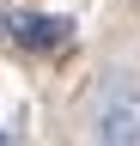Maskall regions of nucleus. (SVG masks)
<instances>
[{
    "mask_svg": "<svg viewBox=\"0 0 140 146\" xmlns=\"http://www.w3.org/2000/svg\"><path fill=\"white\" fill-rule=\"evenodd\" d=\"M0 31H6L12 43H25V49H61L73 25H67V18H49V12H6Z\"/></svg>",
    "mask_w": 140,
    "mask_h": 146,
    "instance_id": "1",
    "label": "nucleus"
},
{
    "mask_svg": "<svg viewBox=\"0 0 140 146\" xmlns=\"http://www.w3.org/2000/svg\"><path fill=\"white\" fill-rule=\"evenodd\" d=\"M98 146H140V122H134V110H104V122H98Z\"/></svg>",
    "mask_w": 140,
    "mask_h": 146,
    "instance_id": "2",
    "label": "nucleus"
},
{
    "mask_svg": "<svg viewBox=\"0 0 140 146\" xmlns=\"http://www.w3.org/2000/svg\"><path fill=\"white\" fill-rule=\"evenodd\" d=\"M0 140H6V128H0Z\"/></svg>",
    "mask_w": 140,
    "mask_h": 146,
    "instance_id": "3",
    "label": "nucleus"
}]
</instances>
